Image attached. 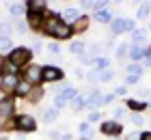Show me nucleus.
<instances>
[{"label": "nucleus", "mask_w": 151, "mask_h": 140, "mask_svg": "<svg viewBox=\"0 0 151 140\" xmlns=\"http://www.w3.org/2000/svg\"><path fill=\"white\" fill-rule=\"evenodd\" d=\"M28 60H30V50H26V47H15V50L9 54V62H13L15 67L26 65Z\"/></svg>", "instance_id": "1"}, {"label": "nucleus", "mask_w": 151, "mask_h": 140, "mask_svg": "<svg viewBox=\"0 0 151 140\" xmlns=\"http://www.w3.org/2000/svg\"><path fill=\"white\" fill-rule=\"evenodd\" d=\"M17 129H22V131H32V129H37V123H35V118L28 116V114H22V116H17Z\"/></svg>", "instance_id": "2"}, {"label": "nucleus", "mask_w": 151, "mask_h": 140, "mask_svg": "<svg viewBox=\"0 0 151 140\" xmlns=\"http://www.w3.org/2000/svg\"><path fill=\"white\" fill-rule=\"evenodd\" d=\"M71 32H73V26L71 24H63V22H60L50 34H52V37H56V39H69Z\"/></svg>", "instance_id": "3"}, {"label": "nucleus", "mask_w": 151, "mask_h": 140, "mask_svg": "<svg viewBox=\"0 0 151 140\" xmlns=\"http://www.w3.org/2000/svg\"><path fill=\"white\" fill-rule=\"evenodd\" d=\"M41 78H43V69H41L39 65H28V69H26V82H28V84H35V82H39Z\"/></svg>", "instance_id": "4"}, {"label": "nucleus", "mask_w": 151, "mask_h": 140, "mask_svg": "<svg viewBox=\"0 0 151 140\" xmlns=\"http://www.w3.org/2000/svg\"><path fill=\"white\" fill-rule=\"evenodd\" d=\"M17 84H19L17 75H4L2 82H0V88H2L4 93H11V90H15V88H17Z\"/></svg>", "instance_id": "5"}, {"label": "nucleus", "mask_w": 151, "mask_h": 140, "mask_svg": "<svg viewBox=\"0 0 151 140\" xmlns=\"http://www.w3.org/2000/svg\"><path fill=\"white\" fill-rule=\"evenodd\" d=\"M123 30H134V22H129V19H114L112 32H123Z\"/></svg>", "instance_id": "6"}, {"label": "nucleus", "mask_w": 151, "mask_h": 140, "mask_svg": "<svg viewBox=\"0 0 151 140\" xmlns=\"http://www.w3.org/2000/svg\"><path fill=\"white\" fill-rule=\"evenodd\" d=\"M60 78H63V71H60V69H56V67H43V80L54 82V80H60Z\"/></svg>", "instance_id": "7"}, {"label": "nucleus", "mask_w": 151, "mask_h": 140, "mask_svg": "<svg viewBox=\"0 0 151 140\" xmlns=\"http://www.w3.org/2000/svg\"><path fill=\"white\" fill-rule=\"evenodd\" d=\"M101 131H104V134H112V136H116V134H121V125L114 123V121H106L104 125H101Z\"/></svg>", "instance_id": "8"}, {"label": "nucleus", "mask_w": 151, "mask_h": 140, "mask_svg": "<svg viewBox=\"0 0 151 140\" xmlns=\"http://www.w3.org/2000/svg\"><path fill=\"white\" fill-rule=\"evenodd\" d=\"M58 24H60V19H58L56 15H50V17L45 19V26H43V30H45L47 34H50V32H52V30H54V28H56Z\"/></svg>", "instance_id": "9"}, {"label": "nucleus", "mask_w": 151, "mask_h": 140, "mask_svg": "<svg viewBox=\"0 0 151 140\" xmlns=\"http://www.w3.org/2000/svg\"><path fill=\"white\" fill-rule=\"evenodd\" d=\"M11 112H13V101H11V99H2V101H0V114H2V116H9Z\"/></svg>", "instance_id": "10"}, {"label": "nucleus", "mask_w": 151, "mask_h": 140, "mask_svg": "<svg viewBox=\"0 0 151 140\" xmlns=\"http://www.w3.org/2000/svg\"><path fill=\"white\" fill-rule=\"evenodd\" d=\"M15 93H17L19 97H26V95L30 93V84H28V82H19L17 88H15Z\"/></svg>", "instance_id": "11"}, {"label": "nucleus", "mask_w": 151, "mask_h": 140, "mask_svg": "<svg viewBox=\"0 0 151 140\" xmlns=\"http://www.w3.org/2000/svg\"><path fill=\"white\" fill-rule=\"evenodd\" d=\"M86 101H88V103H95V106H99V103H104V97L99 95V90H93V93L88 95Z\"/></svg>", "instance_id": "12"}, {"label": "nucleus", "mask_w": 151, "mask_h": 140, "mask_svg": "<svg viewBox=\"0 0 151 140\" xmlns=\"http://www.w3.org/2000/svg\"><path fill=\"white\" fill-rule=\"evenodd\" d=\"M76 95H78V93H76V88H71V86H67V88L63 90V93H60V97H63L65 101H69V99H76Z\"/></svg>", "instance_id": "13"}, {"label": "nucleus", "mask_w": 151, "mask_h": 140, "mask_svg": "<svg viewBox=\"0 0 151 140\" xmlns=\"http://www.w3.org/2000/svg\"><path fill=\"white\" fill-rule=\"evenodd\" d=\"M142 54H145V52H142V47H140V45H134L132 50H129V56H132V60H140V58H142Z\"/></svg>", "instance_id": "14"}, {"label": "nucleus", "mask_w": 151, "mask_h": 140, "mask_svg": "<svg viewBox=\"0 0 151 140\" xmlns=\"http://www.w3.org/2000/svg\"><path fill=\"white\" fill-rule=\"evenodd\" d=\"M28 6H30V13H41V11L45 9V4L43 2H37V0H30Z\"/></svg>", "instance_id": "15"}, {"label": "nucleus", "mask_w": 151, "mask_h": 140, "mask_svg": "<svg viewBox=\"0 0 151 140\" xmlns=\"http://www.w3.org/2000/svg\"><path fill=\"white\" fill-rule=\"evenodd\" d=\"M63 17L67 19V22H76V19H78V11H76V9H67L63 13Z\"/></svg>", "instance_id": "16"}, {"label": "nucleus", "mask_w": 151, "mask_h": 140, "mask_svg": "<svg viewBox=\"0 0 151 140\" xmlns=\"http://www.w3.org/2000/svg\"><path fill=\"white\" fill-rule=\"evenodd\" d=\"M97 78H99V80H104V82H108V80H112V78H114V71H112V69H104L101 73H97Z\"/></svg>", "instance_id": "17"}, {"label": "nucleus", "mask_w": 151, "mask_h": 140, "mask_svg": "<svg viewBox=\"0 0 151 140\" xmlns=\"http://www.w3.org/2000/svg\"><path fill=\"white\" fill-rule=\"evenodd\" d=\"M132 39H134V43H136V45H138V43H142V39H145V30H134Z\"/></svg>", "instance_id": "18"}, {"label": "nucleus", "mask_w": 151, "mask_h": 140, "mask_svg": "<svg viewBox=\"0 0 151 140\" xmlns=\"http://www.w3.org/2000/svg\"><path fill=\"white\" fill-rule=\"evenodd\" d=\"M56 112H58V110H54V108H50V110H45V114H43V118H45L47 123H50V121H54V118H56Z\"/></svg>", "instance_id": "19"}, {"label": "nucleus", "mask_w": 151, "mask_h": 140, "mask_svg": "<svg viewBox=\"0 0 151 140\" xmlns=\"http://www.w3.org/2000/svg\"><path fill=\"white\" fill-rule=\"evenodd\" d=\"M88 26V19L86 17H78V24H76V30H84Z\"/></svg>", "instance_id": "20"}, {"label": "nucleus", "mask_w": 151, "mask_h": 140, "mask_svg": "<svg viewBox=\"0 0 151 140\" xmlns=\"http://www.w3.org/2000/svg\"><path fill=\"white\" fill-rule=\"evenodd\" d=\"M149 11H151V4H142L140 9H138V17H147Z\"/></svg>", "instance_id": "21"}, {"label": "nucleus", "mask_w": 151, "mask_h": 140, "mask_svg": "<svg viewBox=\"0 0 151 140\" xmlns=\"http://www.w3.org/2000/svg\"><path fill=\"white\" fill-rule=\"evenodd\" d=\"M28 22H30L32 26H39V22H41V15H39V13H30V15H28Z\"/></svg>", "instance_id": "22"}, {"label": "nucleus", "mask_w": 151, "mask_h": 140, "mask_svg": "<svg viewBox=\"0 0 151 140\" xmlns=\"http://www.w3.org/2000/svg\"><path fill=\"white\" fill-rule=\"evenodd\" d=\"M11 47V39L9 37H0V50H9Z\"/></svg>", "instance_id": "23"}, {"label": "nucleus", "mask_w": 151, "mask_h": 140, "mask_svg": "<svg viewBox=\"0 0 151 140\" xmlns=\"http://www.w3.org/2000/svg\"><path fill=\"white\" fill-rule=\"evenodd\" d=\"M11 13H13V15H22V13H24V4H13L11 6Z\"/></svg>", "instance_id": "24"}, {"label": "nucleus", "mask_w": 151, "mask_h": 140, "mask_svg": "<svg viewBox=\"0 0 151 140\" xmlns=\"http://www.w3.org/2000/svg\"><path fill=\"white\" fill-rule=\"evenodd\" d=\"M127 106L132 108V110H145V103H140V101H132V99L127 101Z\"/></svg>", "instance_id": "25"}, {"label": "nucleus", "mask_w": 151, "mask_h": 140, "mask_svg": "<svg viewBox=\"0 0 151 140\" xmlns=\"http://www.w3.org/2000/svg\"><path fill=\"white\" fill-rule=\"evenodd\" d=\"M9 32H11L9 24H0V37H9Z\"/></svg>", "instance_id": "26"}, {"label": "nucleus", "mask_w": 151, "mask_h": 140, "mask_svg": "<svg viewBox=\"0 0 151 140\" xmlns=\"http://www.w3.org/2000/svg\"><path fill=\"white\" fill-rule=\"evenodd\" d=\"M82 50H84V45H82L80 41H76V43H71V52H73V54H80Z\"/></svg>", "instance_id": "27"}, {"label": "nucleus", "mask_w": 151, "mask_h": 140, "mask_svg": "<svg viewBox=\"0 0 151 140\" xmlns=\"http://www.w3.org/2000/svg\"><path fill=\"white\" fill-rule=\"evenodd\" d=\"M127 73H129V75H138V73H140V67H138V65H129V67H127Z\"/></svg>", "instance_id": "28"}, {"label": "nucleus", "mask_w": 151, "mask_h": 140, "mask_svg": "<svg viewBox=\"0 0 151 140\" xmlns=\"http://www.w3.org/2000/svg\"><path fill=\"white\" fill-rule=\"evenodd\" d=\"M65 103H67V101H65V99H63L60 95H56V97H54V106H56V108H63Z\"/></svg>", "instance_id": "29"}, {"label": "nucleus", "mask_w": 151, "mask_h": 140, "mask_svg": "<svg viewBox=\"0 0 151 140\" xmlns=\"http://www.w3.org/2000/svg\"><path fill=\"white\" fill-rule=\"evenodd\" d=\"M97 19H101V22H108V19H110V13H108V11H99V13H97Z\"/></svg>", "instance_id": "30"}, {"label": "nucleus", "mask_w": 151, "mask_h": 140, "mask_svg": "<svg viewBox=\"0 0 151 140\" xmlns=\"http://www.w3.org/2000/svg\"><path fill=\"white\" fill-rule=\"evenodd\" d=\"M30 93H32V95H30V99H32V101H39V97L43 95V90H30Z\"/></svg>", "instance_id": "31"}, {"label": "nucleus", "mask_w": 151, "mask_h": 140, "mask_svg": "<svg viewBox=\"0 0 151 140\" xmlns=\"http://www.w3.org/2000/svg\"><path fill=\"white\" fill-rule=\"evenodd\" d=\"M82 106H84V99H80V97H76V99H73V108H76V110H80Z\"/></svg>", "instance_id": "32"}, {"label": "nucleus", "mask_w": 151, "mask_h": 140, "mask_svg": "<svg viewBox=\"0 0 151 140\" xmlns=\"http://www.w3.org/2000/svg\"><path fill=\"white\" fill-rule=\"evenodd\" d=\"M95 65H97L99 69H104V67L108 65V60H106V58H97V60H95Z\"/></svg>", "instance_id": "33"}, {"label": "nucleus", "mask_w": 151, "mask_h": 140, "mask_svg": "<svg viewBox=\"0 0 151 140\" xmlns=\"http://www.w3.org/2000/svg\"><path fill=\"white\" fill-rule=\"evenodd\" d=\"M88 121H99V112H91V114H88Z\"/></svg>", "instance_id": "34"}, {"label": "nucleus", "mask_w": 151, "mask_h": 140, "mask_svg": "<svg viewBox=\"0 0 151 140\" xmlns=\"http://www.w3.org/2000/svg\"><path fill=\"white\" fill-rule=\"evenodd\" d=\"M80 131H82V134H88V131H91V127H88V123H82V125H80Z\"/></svg>", "instance_id": "35"}, {"label": "nucleus", "mask_w": 151, "mask_h": 140, "mask_svg": "<svg viewBox=\"0 0 151 140\" xmlns=\"http://www.w3.org/2000/svg\"><path fill=\"white\" fill-rule=\"evenodd\" d=\"M82 60H84V62H95V58L91 54H84V56H82Z\"/></svg>", "instance_id": "36"}, {"label": "nucleus", "mask_w": 151, "mask_h": 140, "mask_svg": "<svg viewBox=\"0 0 151 140\" xmlns=\"http://www.w3.org/2000/svg\"><path fill=\"white\" fill-rule=\"evenodd\" d=\"M134 82H138V75H127V84H134Z\"/></svg>", "instance_id": "37"}, {"label": "nucleus", "mask_w": 151, "mask_h": 140, "mask_svg": "<svg viewBox=\"0 0 151 140\" xmlns=\"http://www.w3.org/2000/svg\"><path fill=\"white\" fill-rule=\"evenodd\" d=\"M50 50H52V52H60V45H56V43H52V45H50Z\"/></svg>", "instance_id": "38"}, {"label": "nucleus", "mask_w": 151, "mask_h": 140, "mask_svg": "<svg viewBox=\"0 0 151 140\" xmlns=\"http://www.w3.org/2000/svg\"><path fill=\"white\" fill-rule=\"evenodd\" d=\"M125 50H127V45H121V47H119V52H116V54H119V56H123V54H125Z\"/></svg>", "instance_id": "39"}, {"label": "nucleus", "mask_w": 151, "mask_h": 140, "mask_svg": "<svg viewBox=\"0 0 151 140\" xmlns=\"http://www.w3.org/2000/svg\"><path fill=\"white\" fill-rule=\"evenodd\" d=\"M140 140H151V131H147V134H142Z\"/></svg>", "instance_id": "40"}, {"label": "nucleus", "mask_w": 151, "mask_h": 140, "mask_svg": "<svg viewBox=\"0 0 151 140\" xmlns=\"http://www.w3.org/2000/svg\"><path fill=\"white\" fill-rule=\"evenodd\" d=\"M132 121H134V123H136V125H140V123H142V118H140V116H138V114H136V116H134V118H132Z\"/></svg>", "instance_id": "41"}, {"label": "nucleus", "mask_w": 151, "mask_h": 140, "mask_svg": "<svg viewBox=\"0 0 151 140\" xmlns=\"http://www.w3.org/2000/svg\"><path fill=\"white\" fill-rule=\"evenodd\" d=\"M0 129H2V125H0Z\"/></svg>", "instance_id": "42"}, {"label": "nucleus", "mask_w": 151, "mask_h": 140, "mask_svg": "<svg viewBox=\"0 0 151 140\" xmlns=\"http://www.w3.org/2000/svg\"><path fill=\"white\" fill-rule=\"evenodd\" d=\"M0 62H2V60H0Z\"/></svg>", "instance_id": "43"}, {"label": "nucleus", "mask_w": 151, "mask_h": 140, "mask_svg": "<svg viewBox=\"0 0 151 140\" xmlns=\"http://www.w3.org/2000/svg\"><path fill=\"white\" fill-rule=\"evenodd\" d=\"M65 140H67V138H65Z\"/></svg>", "instance_id": "44"}]
</instances>
